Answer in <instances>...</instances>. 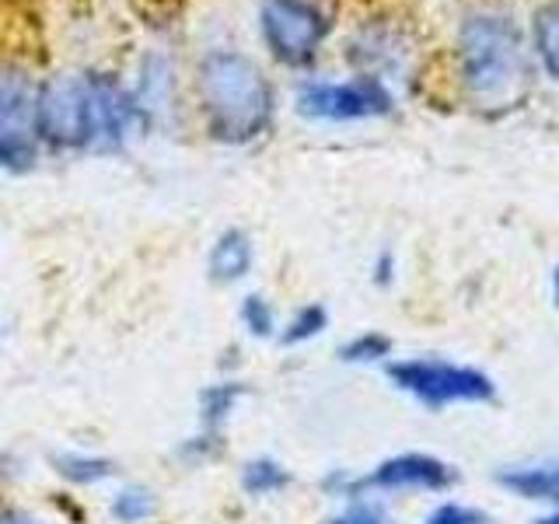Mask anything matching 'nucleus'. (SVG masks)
I'll return each mask as SVG.
<instances>
[{
  "label": "nucleus",
  "mask_w": 559,
  "mask_h": 524,
  "mask_svg": "<svg viewBox=\"0 0 559 524\" xmlns=\"http://www.w3.org/2000/svg\"><path fill=\"white\" fill-rule=\"evenodd\" d=\"M427 524H483V514L468 511V507H459V503H444L427 517Z\"/></svg>",
  "instance_id": "21"
},
{
  "label": "nucleus",
  "mask_w": 559,
  "mask_h": 524,
  "mask_svg": "<svg viewBox=\"0 0 559 524\" xmlns=\"http://www.w3.org/2000/svg\"><path fill=\"white\" fill-rule=\"evenodd\" d=\"M325 322H329L325 308L311 305V308H305V311L290 322V329L284 332V343L290 346V343H305V340H311V336H319V332L325 329Z\"/></svg>",
  "instance_id": "17"
},
{
  "label": "nucleus",
  "mask_w": 559,
  "mask_h": 524,
  "mask_svg": "<svg viewBox=\"0 0 559 524\" xmlns=\"http://www.w3.org/2000/svg\"><path fill=\"white\" fill-rule=\"evenodd\" d=\"M0 524H35V521H28L22 514H4V517H0Z\"/></svg>",
  "instance_id": "23"
},
{
  "label": "nucleus",
  "mask_w": 559,
  "mask_h": 524,
  "mask_svg": "<svg viewBox=\"0 0 559 524\" xmlns=\"http://www.w3.org/2000/svg\"><path fill=\"white\" fill-rule=\"evenodd\" d=\"M200 92L217 136L238 144V140H252L266 130L273 95L252 60L238 57V52L206 57L200 70Z\"/></svg>",
  "instance_id": "2"
},
{
  "label": "nucleus",
  "mask_w": 559,
  "mask_h": 524,
  "mask_svg": "<svg viewBox=\"0 0 559 524\" xmlns=\"http://www.w3.org/2000/svg\"><path fill=\"white\" fill-rule=\"evenodd\" d=\"M136 14L151 25H168L171 17H179V11L186 8V0H133Z\"/></svg>",
  "instance_id": "20"
},
{
  "label": "nucleus",
  "mask_w": 559,
  "mask_h": 524,
  "mask_svg": "<svg viewBox=\"0 0 559 524\" xmlns=\"http://www.w3.org/2000/svg\"><path fill=\"white\" fill-rule=\"evenodd\" d=\"M35 119L43 136L60 147H109L130 133L136 109L109 81L63 74L46 84Z\"/></svg>",
  "instance_id": "1"
},
{
  "label": "nucleus",
  "mask_w": 559,
  "mask_h": 524,
  "mask_svg": "<svg viewBox=\"0 0 559 524\" xmlns=\"http://www.w3.org/2000/svg\"><path fill=\"white\" fill-rule=\"evenodd\" d=\"M329 32L325 14L311 0H266L262 4V35L284 63H305L314 57Z\"/></svg>",
  "instance_id": "5"
},
{
  "label": "nucleus",
  "mask_w": 559,
  "mask_h": 524,
  "mask_svg": "<svg viewBox=\"0 0 559 524\" xmlns=\"http://www.w3.org/2000/svg\"><path fill=\"white\" fill-rule=\"evenodd\" d=\"M32 162V102L22 87L0 84V165Z\"/></svg>",
  "instance_id": "7"
},
{
  "label": "nucleus",
  "mask_w": 559,
  "mask_h": 524,
  "mask_svg": "<svg viewBox=\"0 0 559 524\" xmlns=\"http://www.w3.org/2000/svg\"><path fill=\"white\" fill-rule=\"evenodd\" d=\"M389 92L371 78L343 84H308L301 92V112L311 119H367L389 112Z\"/></svg>",
  "instance_id": "6"
},
{
  "label": "nucleus",
  "mask_w": 559,
  "mask_h": 524,
  "mask_svg": "<svg viewBox=\"0 0 559 524\" xmlns=\"http://www.w3.org/2000/svg\"><path fill=\"white\" fill-rule=\"evenodd\" d=\"M57 468H60V476L70 479V483H98L109 476V462H102V458H84V454H60L57 458Z\"/></svg>",
  "instance_id": "16"
},
{
  "label": "nucleus",
  "mask_w": 559,
  "mask_h": 524,
  "mask_svg": "<svg viewBox=\"0 0 559 524\" xmlns=\"http://www.w3.org/2000/svg\"><path fill=\"white\" fill-rule=\"evenodd\" d=\"M535 46H538V57H542V63H546L549 74L559 78V4L538 14Z\"/></svg>",
  "instance_id": "13"
},
{
  "label": "nucleus",
  "mask_w": 559,
  "mask_h": 524,
  "mask_svg": "<svg viewBox=\"0 0 559 524\" xmlns=\"http://www.w3.org/2000/svg\"><path fill=\"white\" fill-rule=\"evenodd\" d=\"M154 511H157V503H154V497H151V489H144V486L122 489V493L112 500V514H116V521H122V524H140V521H147Z\"/></svg>",
  "instance_id": "14"
},
{
  "label": "nucleus",
  "mask_w": 559,
  "mask_h": 524,
  "mask_svg": "<svg viewBox=\"0 0 559 524\" xmlns=\"http://www.w3.org/2000/svg\"><path fill=\"white\" fill-rule=\"evenodd\" d=\"M448 483H451L448 465L430 458V454H399V458H389L364 479V486H381V489H406V486L444 489Z\"/></svg>",
  "instance_id": "9"
},
{
  "label": "nucleus",
  "mask_w": 559,
  "mask_h": 524,
  "mask_svg": "<svg viewBox=\"0 0 559 524\" xmlns=\"http://www.w3.org/2000/svg\"><path fill=\"white\" fill-rule=\"evenodd\" d=\"M241 398V384L227 381V384H214V389L203 392V424L206 427H221L227 413L235 409V402Z\"/></svg>",
  "instance_id": "15"
},
{
  "label": "nucleus",
  "mask_w": 559,
  "mask_h": 524,
  "mask_svg": "<svg viewBox=\"0 0 559 524\" xmlns=\"http://www.w3.org/2000/svg\"><path fill=\"white\" fill-rule=\"evenodd\" d=\"M241 483H245V489H249V493L266 497V493H276V489H284V486L290 483V476H287V472L280 468L276 462H270V458H255V462L245 465Z\"/></svg>",
  "instance_id": "12"
},
{
  "label": "nucleus",
  "mask_w": 559,
  "mask_h": 524,
  "mask_svg": "<svg viewBox=\"0 0 559 524\" xmlns=\"http://www.w3.org/2000/svg\"><path fill=\"white\" fill-rule=\"evenodd\" d=\"M0 60H43L39 17L28 0H0Z\"/></svg>",
  "instance_id": "8"
},
{
  "label": "nucleus",
  "mask_w": 559,
  "mask_h": 524,
  "mask_svg": "<svg viewBox=\"0 0 559 524\" xmlns=\"http://www.w3.org/2000/svg\"><path fill=\"white\" fill-rule=\"evenodd\" d=\"M329 524H389V517H384L378 507L360 503V507H349L346 514H340L336 521H329Z\"/></svg>",
  "instance_id": "22"
},
{
  "label": "nucleus",
  "mask_w": 559,
  "mask_h": 524,
  "mask_svg": "<svg viewBox=\"0 0 559 524\" xmlns=\"http://www.w3.org/2000/svg\"><path fill=\"white\" fill-rule=\"evenodd\" d=\"M249 266H252L249 235H245V231H224L217 238V245H214V252H210V276L231 284V279L249 273Z\"/></svg>",
  "instance_id": "10"
},
{
  "label": "nucleus",
  "mask_w": 559,
  "mask_h": 524,
  "mask_svg": "<svg viewBox=\"0 0 559 524\" xmlns=\"http://www.w3.org/2000/svg\"><path fill=\"white\" fill-rule=\"evenodd\" d=\"M392 343L378 336V332H367V336H357L354 343L343 346V360H381L389 357Z\"/></svg>",
  "instance_id": "19"
},
{
  "label": "nucleus",
  "mask_w": 559,
  "mask_h": 524,
  "mask_svg": "<svg viewBox=\"0 0 559 524\" xmlns=\"http://www.w3.org/2000/svg\"><path fill=\"white\" fill-rule=\"evenodd\" d=\"M538 524H559V514H552V517H546V521H538Z\"/></svg>",
  "instance_id": "24"
},
{
  "label": "nucleus",
  "mask_w": 559,
  "mask_h": 524,
  "mask_svg": "<svg viewBox=\"0 0 559 524\" xmlns=\"http://www.w3.org/2000/svg\"><path fill=\"white\" fill-rule=\"evenodd\" d=\"M500 483H503L507 489H514V493H521V497H538V500L559 497V462H552V465H535V468L503 472Z\"/></svg>",
  "instance_id": "11"
},
{
  "label": "nucleus",
  "mask_w": 559,
  "mask_h": 524,
  "mask_svg": "<svg viewBox=\"0 0 559 524\" xmlns=\"http://www.w3.org/2000/svg\"><path fill=\"white\" fill-rule=\"evenodd\" d=\"M462 74L483 102H507L524 81V49L507 17H468L462 28Z\"/></svg>",
  "instance_id": "3"
},
{
  "label": "nucleus",
  "mask_w": 559,
  "mask_h": 524,
  "mask_svg": "<svg viewBox=\"0 0 559 524\" xmlns=\"http://www.w3.org/2000/svg\"><path fill=\"white\" fill-rule=\"evenodd\" d=\"M389 378L402 392L416 395L427 406H448V402H486L493 398V381L472 367H454L441 360H402L389 367Z\"/></svg>",
  "instance_id": "4"
},
{
  "label": "nucleus",
  "mask_w": 559,
  "mask_h": 524,
  "mask_svg": "<svg viewBox=\"0 0 559 524\" xmlns=\"http://www.w3.org/2000/svg\"><path fill=\"white\" fill-rule=\"evenodd\" d=\"M552 284H556V305H559V270H556V279H552Z\"/></svg>",
  "instance_id": "25"
},
{
  "label": "nucleus",
  "mask_w": 559,
  "mask_h": 524,
  "mask_svg": "<svg viewBox=\"0 0 559 524\" xmlns=\"http://www.w3.org/2000/svg\"><path fill=\"white\" fill-rule=\"evenodd\" d=\"M241 322L245 329L252 332V336H270L273 332V308L262 301L259 294L252 297H245V305H241Z\"/></svg>",
  "instance_id": "18"
}]
</instances>
